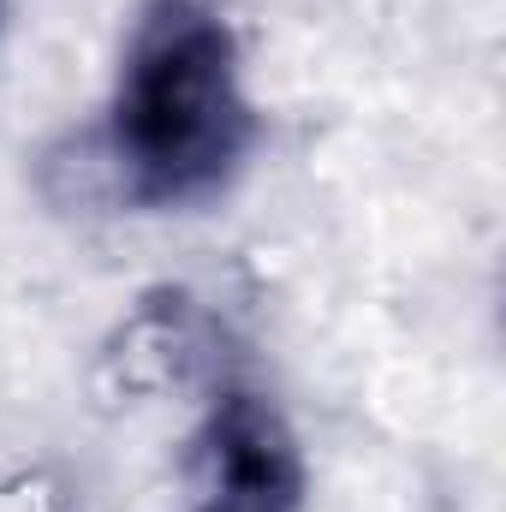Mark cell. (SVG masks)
<instances>
[{
    "instance_id": "6da1fadb",
    "label": "cell",
    "mask_w": 506,
    "mask_h": 512,
    "mask_svg": "<svg viewBox=\"0 0 506 512\" xmlns=\"http://www.w3.org/2000/svg\"><path fill=\"white\" fill-rule=\"evenodd\" d=\"M256 137L239 36L215 0H149L126 42L108 149L137 203H197Z\"/></svg>"
},
{
    "instance_id": "7a4b0ae2",
    "label": "cell",
    "mask_w": 506,
    "mask_h": 512,
    "mask_svg": "<svg viewBox=\"0 0 506 512\" xmlns=\"http://www.w3.org/2000/svg\"><path fill=\"white\" fill-rule=\"evenodd\" d=\"M203 512H298L304 447L262 393H221L197 441Z\"/></svg>"
}]
</instances>
